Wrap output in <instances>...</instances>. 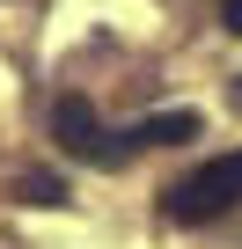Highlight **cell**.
Instances as JSON below:
<instances>
[{"label":"cell","mask_w":242,"mask_h":249,"mask_svg":"<svg viewBox=\"0 0 242 249\" xmlns=\"http://www.w3.org/2000/svg\"><path fill=\"white\" fill-rule=\"evenodd\" d=\"M235 205H242V147L220 154V161H205V169H191V176L162 198V213H169L176 227H205V220H220V213H235Z\"/></svg>","instance_id":"1"},{"label":"cell","mask_w":242,"mask_h":249,"mask_svg":"<svg viewBox=\"0 0 242 249\" xmlns=\"http://www.w3.org/2000/svg\"><path fill=\"white\" fill-rule=\"evenodd\" d=\"M52 132H59V147H66L74 161H95V169H117V161L140 154L132 140H110L103 124H95V103H88V95H59V103H52Z\"/></svg>","instance_id":"2"},{"label":"cell","mask_w":242,"mask_h":249,"mask_svg":"<svg viewBox=\"0 0 242 249\" xmlns=\"http://www.w3.org/2000/svg\"><path fill=\"white\" fill-rule=\"evenodd\" d=\"M205 124H198V110H162V117H140L132 124V147H184V140H198Z\"/></svg>","instance_id":"3"},{"label":"cell","mask_w":242,"mask_h":249,"mask_svg":"<svg viewBox=\"0 0 242 249\" xmlns=\"http://www.w3.org/2000/svg\"><path fill=\"white\" fill-rule=\"evenodd\" d=\"M22 205H66V176H22Z\"/></svg>","instance_id":"4"},{"label":"cell","mask_w":242,"mask_h":249,"mask_svg":"<svg viewBox=\"0 0 242 249\" xmlns=\"http://www.w3.org/2000/svg\"><path fill=\"white\" fill-rule=\"evenodd\" d=\"M220 22H227V30L242 37V0H220Z\"/></svg>","instance_id":"5"},{"label":"cell","mask_w":242,"mask_h":249,"mask_svg":"<svg viewBox=\"0 0 242 249\" xmlns=\"http://www.w3.org/2000/svg\"><path fill=\"white\" fill-rule=\"evenodd\" d=\"M235 95H242V88H235Z\"/></svg>","instance_id":"6"}]
</instances>
